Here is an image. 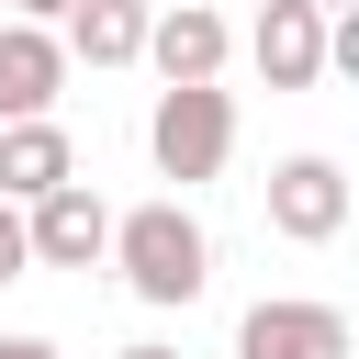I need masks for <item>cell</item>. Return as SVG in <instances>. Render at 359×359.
<instances>
[{
	"label": "cell",
	"instance_id": "11",
	"mask_svg": "<svg viewBox=\"0 0 359 359\" xmlns=\"http://www.w3.org/2000/svg\"><path fill=\"white\" fill-rule=\"evenodd\" d=\"M0 280H22V213L0 202Z\"/></svg>",
	"mask_w": 359,
	"mask_h": 359
},
{
	"label": "cell",
	"instance_id": "16",
	"mask_svg": "<svg viewBox=\"0 0 359 359\" xmlns=\"http://www.w3.org/2000/svg\"><path fill=\"white\" fill-rule=\"evenodd\" d=\"M146 11H180V0H146Z\"/></svg>",
	"mask_w": 359,
	"mask_h": 359
},
{
	"label": "cell",
	"instance_id": "5",
	"mask_svg": "<svg viewBox=\"0 0 359 359\" xmlns=\"http://www.w3.org/2000/svg\"><path fill=\"white\" fill-rule=\"evenodd\" d=\"M112 247V213L67 180V191H45V202H22V258H45V269H90Z\"/></svg>",
	"mask_w": 359,
	"mask_h": 359
},
{
	"label": "cell",
	"instance_id": "4",
	"mask_svg": "<svg viewBox=\"0 0 359 359\" xmlns=\"http://www.w3.org/2000/svg\"><path fill=\"white\" fill-rule=\"evenodd\" d=\"M146 56H157V79H168V90H213V79H224V56H236V34H224V11L180 0V11H146Z\"/></svg>",
	"mask_w": 359,
	"mask_h": 359
},
{
	"label": "cell",
	"instance_id": "3",
	"mask_svg": "<svg viewBox=\"0 0 359 359\" xmlns=\"http://www.w3.org/2000/svg\"><path fill=\"white\" fill-rule=\"evenodd\" d=\"M269 224H280L292 247L348 236V168H337V157H280V168H269Z\"/></svg>",
	"mask_w": 359,
	"mask_h": 359
},
{
	"label": "cell",
	"instance_id": "2",
	"mask_svg": "<svg viewBox=\"0 0 359 359\" xmlns=\"http://www.w3.org/2000/svg\"><path fill=\"white\" fill-rule=\"evenodd\" d=\"M146 157H157V180H213L224 157H236V101L224 90H157V112H146Z\"/></svg>",
	"mask_w": 359,
	"mask_h": 359
},
{
	"label": "cell",
	"instance_id": "10",
	"mask_svg": "<svg viewBox=\"0 0 359 359\" xmlns=\"http://www.w3.org/2000/svg\"><path fill=\"white\" fill-rule=\"evenodd\" d=\"M56 45L90 56V67H135V56H146V0H79Z\"/></svg>",
	"mask_w": 359,
	"mask_h": 359
},
{
	"label": "cell",
	"instance_id": "12",
	"mask_svg": "<svg viewBox=\"0 0 359 359\" xmlns=\"http://www.w3.org/2000/svg\"><path fill=\"white\" fill-rule=\"evenodd\" d=\"M11 11H22V22H67L79 0H11Z\"/></svg>",
	"mask_w": 359,
	"mask_h": 359
},
{
	"label": "cell",
	"instance_id": "8",
	"mask_svg": "<svg viewBox=\"0 0 359 359\" xmlns=\"http://www.w3.org/2000/svg\"><path fill=\"white\" fill-rule=\"evenodd\" d=\"M247 56H258L269 90H314V79H325V11H303V0H258Z\"/></svg>",
	"mask_w": 359,
	"mask_h": 359
},
{
	"label": "cell",
	"instance_id": "1",
	"mask_svg": "<svg viewBox=\"0 0 359 359\" xmlns=\"http://www.w3.org/2000/svg\"><path fill=\"white\" fill-rule=\"evenodd\" d=\"M123 280H135V303H191L202 280H213V236L180 213V202H135V213H112V247H101Z\"/></svg>",
	"mask_w": 359,
	"mask_h": 359
},
{
	"label": "cell",
	"instance_id": "13",
	"mask_svg": "<svg viewBox=\"0 0 359 359\" xmlns=\"http://www.w3.org/2000/svg\"><path fill=\"white\" fill-rule=\"evenodd\" d=\"M0 359H56V348L45 337H0Z\"/></svg>",
	"mask_w": 359,
	"mask_h": 359
},
{
	"label": "cell",
	"instance_id": "7",
	"mask_svg": "<svg viewBox=\"0 0 359 359\" xmlns=\"http://www.w3.org/2000/svg\"><path fill=\"white\" fill-rule=\"evenodd\" d=\"M236 359H348V314L337 303H247Z\"/></svg>",
	"mask_w": 359,
	"mask_h": 359
},
{
	"label": "cell",
	"instance_id": "15",
	"mask_svg": "<svg viewBox=\"0 0 359 359\" xmlns=\"http://www.w3.org/2000/svg\"><path fill=\"white\" fill-rule=\"evenodd\" d=\"M303 11H325V22H337V11H348V0H303Z\"/></svg>",
	"mask_w": 359,
	"mask_h": 359
},
{
	"label": "cell",
	"instance_id": "9",
	"mask_svg": "<svg viewBox=\"0 0 359 359\" xmlns=\"http://www.w3.org/2000/svg\"><path fill=\"white\" fill-rule=\"evenodd\" d=\"M67 180H79L67 123H0V202H11V213L45 202V191H67Z\"/></svg>",
	"mask_w": 359,
	"mask_h": 359
},
{
	"label": "cell",
	"instance_id": "14",
	"mask_svg": "<svg viewBox=\"0 0 359 359\" xmlns=\"http://www.w3.org/2000/svg\"><path fill=\"white\" fill-rule=\"evenodd\" d=\"M123 359H180V348H157V337H135V348H123Z\"/></svg>",
	"mask_w": 359,
	"mask_h": 359
},
{
	"label": "cell",
	"instance_id": "6",
	"mask_svg": "<svg viewBox=\"0 0 359 359\" xmlns=\"http://www.w3.org/2000/svg\"><path fill=\"white\" fill-rule=\"evenodd\" d=\"M67 90V45L45 22H0V123H45Z\"/></svg>",
	"mask_w": 359,
	"mask_h": 359
}]
</instances>
